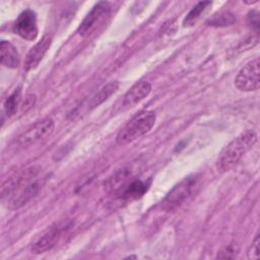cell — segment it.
<instances>
[{"label": "cell", "instance_id": "obj_1", "mask_svg": "<svg viewBox=\"0 0 260 260\" xmlns=\"http://www.w3.org/2000/svg\"><path fill=\"white\" fill-rule=\"evenodd\" d=\"M38 174V169L30 168L16 177L7 179L2 185V198H9V203L13 208L24 205L38 194L43 186L44 180L39 178Z\"/></svg>", "mask_w": 260, "mask_h": 260}, {"label": "cell", "instance_id": "obj_5", "mask_svg": "<svg viewBox=\"0 0 260 260\" xmlns=\"http://www.w3.org/2000/svg\"><path fill=\"white\" fill-rule=\"evenodd\" d=\"M54 127L55 124L51 118H45L37 121L17 137V143L20 146H30L39 143L53 133Z\"/></svg>", "mask_w": 260, "mask_h": 260}, {"label": "cell", "instance_id": "obj_14", "mask_svg": "<svg viewBox=\"0 0 260 260\" xmlns=\"http://www.w3.org/2000/svg\"><path fill=\"white\" fill-rule=\"evenodd\" d=\"M119 87L118 81H112L108 84L104 85L98 92H95L88 101L87 103V110H92L96 107H99L102 103H104L106 100H108L114 92L117 91Z\"/></svg>", "mask_w": 260, "mask_h": 260}, {"label": "cell", "instance_id": "obj_18", "mask_svg": "<svg viewBox=\"0 0 260 260\" xmlns=\"http://www.w3.org/2000/svg\"><path fill=\"white\" fill-rule=\"evenodd\" d=\"M248 257L250 259L258 260L260 258V237L259 234L256 235L254 241L252 242V245L248 251Z\"/></svg>", "mask_w": 260, "mask_h": 260}, {"label": "cell", "instance_id": "obj_17", "mask_svg": "<svg viewBox=\"0 0 260 260\" xmlns=\"http://www.w3.org/2000/svg\"><path fill=\"white\" fill-rule=\"evenodd\" d=\"M236 21L235 15L230 12H221L218 15H214L208 23L210 25L214 26H224V25H231Z\"/></svg>", "mask_w": 260, "mask_h": 260}, {"label": "cell", "instance_id": "obj_7", "mask_svg": "<svg viewBox=\"0 0 260 260\" xmlns=\"http://www.w3.org/2000/svg\"><path fill=\"white\" fill-rule=\"evenodd\" d=\"M259 58L248 62L237 74L235 85L241 91H254L259 88Z\"/></svg>", "mask_w": 260, "mask_h": 260}, {"label": "cell", "instance_id": "obj_16", "mask_svg": "<svg viewBox=\"0 0 260 260\" xmlns=\"http://www.w3.org/2000/svg\"><path fill=\"white\" fill-rule=\"evenodd\" d=\"M20 89H15L5 101L4 103V112L8 117L14 116L17 112V109L20 105Z\"/></svg>", "mask_w": 260, "mask_h": 260}, {"label": "cell", "instance_id": "obj_12", "mask_svg": "<svg viewBox=\"0 0 260 260\" xmlns=\"http://www.w3.org/2000/svg\"><path fill=\"white\" fill-rule=\"evenodd\" d=\"M0 62L7 68H17L20 62L19 54L16 48L8 41H1L0 43Z\"/></svg>", "mask_w": 260, "mask_h": 260}, {"label": "cell", "instance_id": "obj_19", "mask_svg": "<svg viewBox=\"0 0 260 260\" xmlns=\"http://www.w3.org/2000/svg\"><path fill=\"white\" fill-rule=\"evenodd\" d=\"M237 252H238V250L236 249V247L233 245H230V246L225 247L222 251H220V253H218L217 258H224V259L235 258L237 255Z\"/></svg>", "mask_w": 260, "mask_h": 260}, {"label": "cell", "instance_id": "obj_15", "mask_svg": "<svg viewBox=\"0 0 260 260\" xmlns=\"http://www.w3.org/2000/svg\"><path fill=\"white\" fill-rule=\"evenodd\" d=\"M212 3L210 1H203V2H199L197 3L191 10L190 12L186 15V17L184 18L183 21V25L186 26H192L194 25L199 18L201 17L202 13H204V11L211 5Z\"/></svg>", "mask_w": 260, "mask_h": 260}, {"label": "cell", "instance_id": "obj_3", "mask_svg": "<svg viewBox=\"0 0 260 260\" xmlns=\"http://www.w3.org/2000/svg\"><path fill=\"white\" fill-rule=\"evenodd\" d=\"M156 115L153 111H141L133 116L119 131L116 141L119 145H126L146 134L154 126Z\"/></svg>", "mask_w": 260, "mask_h": 260}, {"label": "cell", "instance_id": "obj_4", "mask_svg": "<svg viewBox=\"0 0 260 260\" xmlns=\"http://www.w3.org/2000/svg\"><path fill=\"white\" fill-rule=\"evenodd\" d=\"M112 6L107 1L98 2L86 14L78 26L77 32L80 37L87 39L96 34L111 17Z\"/></svg>", "mask_w": 260, "mask_h": 260}, {"label": "cell", "instance_id": "obj_6", "mask_svg": "<svg viewBox=\"0 0 260 260\" xmlns=\"http://www.w3.org/2000/svg\"><path fill=\"white\" fill-rule=\"evenodd\" d=\"M197 183V176L192 175L178 183L165 197L162 206L167 210H172L182 204L192 193Z\"/></svg>", "mask_w": 260, "mask_h": 260}, {"label": "cell", "instance_id": "obj_2", "mask_svg": "<svg viewBox=\"0 0 260 260\" xmlns=\"http://www.w3.org/2000/svg\"><path fill=\"white\" fill-rule=\"evenodd\" d=\"M257 141V135L253 130H246L232 140L221 151L217 159V168L221 172L230 171L234 168L242 156L252 148Z\"/></svg>", "mask_w": 260, "mask_h": 260}, {"label": "cell", "instance_id": "obj_13", "mask_svg": "<svg viewBox=\"0 0 260 260\" xmlns=\"http://www.w3.org/2000/svg\"><path fill=\"white\" fill-rule=\"evenodd\" d=\"M147 191V185L140 180H133L126 183V181L119 187V195L123 198H139Z\"/></svg>", "mask_w": 260, "mask_h": 260}, {"label": "cell", "instance_id": "obj_10", "mask_svg": "<svg viewBox=\"0 0 260 260\" xmlns=\"http://www.w3.org/2000/svg\"><path fill=\"white\" fill-rule=\"evenodd\" d=\"M151 91V84L148 81H139L134 84L124 95L122 107L129 109L144 100Z\"/></svg>", "mask_w": 260, "mask_h": 260}, {"label": "cell", "instance_id": "obj_9", "mask_svg": "<svg viewBox=\"0 0 260 260\" xmlns=\"http://www.w3.org/2000/svg\"><path fill=\"white\" fill-rule=\"evenodd\" d=\"M51 46V37L44 36L41 41H39L27 53L25 60H24V68L25 70H32L40 62L43 60L44 56L46 55L47 51Z\"/></svg>", "mask_w": 260, "mask_h": 260}, {"label": "cell", "instance_id": "obj_11", "mask_svg": "<svg viewBox=\"0 0 260 260\" xmlns=\"http://www.w3.org/2000/svg\"><path fill=\"white\" fill-rule=\"evenodd\" d=\"M65 225H57L52 228L49 232L43 235L31 247V252L35 254H41L48 250H51L60 239Z\"/></svg>", "mask_w": 260, "mask_h": 260}, {"label": "cell", "instance_id": "obj_8", "mask_svg": "<svg viewBox=\"0 0 260 260\" xmlns=\"http://www.w3.org/2000/svg\"><path fill=\"white\" fill-rule=\"evenodd\" d=\"M14 32L26 41H34L38 37L39 28L35 11L26 9L16 18L13 25Z\"/></svg>", "mask_w": 260, "mask_h": 260}]
</instances>
